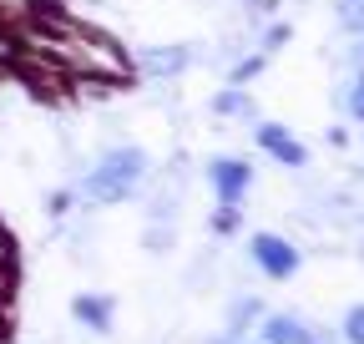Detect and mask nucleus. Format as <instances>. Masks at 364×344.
<instances>
[{
	"instance_id": "f257e3e1",
	"label": "nucleus",
	"mask_w": 364,
	"mask_h": 344,
	"mask_svg": "<svg viewBox=\"0 0 364 344\" xmlns=\"http://www.w3.org/2000/svg\"><path fill=\"white\" fill-rule=\"evenodd\" d=\"M147 152L142 147H112V152H102V162L81 178V188H76V198L81 203H97V208H112V203H127L136 188L147 183Z\"/></svg>"
},
{
	"instance_id": "f03ea898",
	"label": "nucleus",
	"mask_w": 364,
	"mask_h": 344,
	"mask_svg": "<svg viewBox=\"0 0 364 344\" xmlns=\"http://www.w3.org/2000/svg\"><path fill=\"white\" fill-rule=\"evenodd\" d=\"M248 258L258 264V274H263V279H273V284L294 279V274H299V264H304L299 243H294V238H284V233H268V228L248 238Z\"/></svg>"
},
{
	"instance_id": "7ed1b4c3",
	"label": "nucleus",
	"mask_w": 364,
	"mask_h": 344,
	"mask_svg": "<svg viewBox=\"0 0 364 344\" xmlns=\"http://www.w3.org/2000/svg\"><path fill=\"white\" fill-rule=\"evenodd\" d=\"M208 183H213L223 208H238L248 198V188H253V167H248V157H213L208 162Z\"/></svg>"
},
{
	"instance_id": "20e7f679",
	"label": "nucleus",
	"mask_w": 364,
	"mask_h": 344,
	"mask_svg": "<svg viewBox=\"0 0 364 344\" xmlns=\"http://www.w3.org/2000/svg\"><path fill=\"white\" fill-rule=\"evenodd\" d=\"M253 142L279 162V167H309V147L289 132V127H279V122H258L253 127Z\"/></svg>"
},
{
	"instance_id": "39448f33",
	"label": "nucleus",
	"mask_w": 364,
	"mask_h": 344,
	"mask_svg": "<svg viewBox=\"0 0 364 344\" xmlns=\"http://www.w3.org/2000/svg\"><path fill=\"white\" fill-rule=\"evenodd\" d=\"M258 339L263 344H318V334L299 319V314H258Z\"/></svg>"
},
{
	"instance_id": "423d86ee",
	"label": "nucleus",
	"mask_w": 364,
	"mask_h": 344,
	"mask_svg": "<svg viewBox=\"0 0 364 344\" xmlns=\"http://www.w3.org/2000/svg\"><path fill=\"white\" fill-rule=\"evenodd\" d=\"M71 319L91 334H112V319H117V304L107 294H76L71 299Z\"/></svg>"
},
{
	"instance_id": "0eeeda50",
	"label": "nucleus",
	"mask_w": 364,
	"mask_h": 344,
	"mask_svg": "<svg viewBox=\"0 0 364 344\" xmlns=\"http://www.w3.org/2000/svg\"><path fill=\"white\" fill-rule=\"evenodd\" d=\"M188 66V51L182 46H162V51H142V71L147 76H177Z\"/></svg>"
},
{
	"instance_id": "6e6552de",
	"label": "nucleus",
	"mask_w": 364,
	"mask_h": 344,
	"mask_svg": "<svg viewBox=\"0 0 364 344\" xmlns=\"http://www.w3.org/2000/svg\"><path fill=\"white\" fill-rule=\"evenodd\" d=\"M213 112H218V117H253V97L243 92V86H233V81H228L223 92L213 97Z\"/></svg>"
},
{
	"instance_id": "1a4fd4ad",
	"label": "nucleus",
	"mask_w": 364,
	"mask_h": 344,
	"mask_svg": "<svg viewBox=\"0 0 364 344\" xmlns=\"http://www.w3.org/2000/svg\"><path fill=\"white\" fill-rule=\"evenodd\" d=\"M258 314H263V309H258V299H243V304H233V309H228V334L243 339V329H248Z\"/></svg>"
},
{
	"instance_id": "9d476101",
	"label": "nucleus",
	"mask_w": 364,
	"mask_h": 344,
	"mask_svg": "<svg viewBox=\"0 0 364 344\" xmlns=\"http://www.w3.org/2000/svg\"><path fill=\"white\" fill-rule=\"evenodd\" d=\"M334 16H339L344 31L364 36V0H334Z\"/></svg>"
},
{
	"instance_id": "9b49d317",
	"label": "nucleus",
	"mask_w": 364,
	"mask_h": 344,
	"mask_svg": "<svg viewBox=\"0 0 364 344\" xmlns=\"http://www.w3.org/2000/svg\"><path fill=\"white\" fill-rule=\"evenodd\" d=\"M339 339H344V344H364V304H354V309L344 314V324H339Z\"/></svg>"
},
{
	"instance_id": "f8f14e48",
	"label": "nucleus",
	"mask_w": 364,
	"mask_h": 344,
	"mask_svg": "<svg viewBox=\"0 0 364 344\" xmlns=\"http://www.w3.org/2000/svg\"><path fill=\"white\" fill-rule=\"evenodd\" d=\"M258 71H263V56H248V61H238V66H233V76H228V81H233V86H248Z\"/></svg>"
},
{
	"instance_id": "ddd939ff",
	"label": "nucleus",
	"mask_w": 364,
	"mask_h": 344,
	"mask_svg": "<svg viewBox=\"0 0 364 344\" xmlns=\"http://www.w3.org/2000/svg\"><path fill=\"white\" fill-rule=\"evenodd\" d=\"M349 117L364 127V71L354 76V86H349Z\"/></svg>"
},
{
	"instance_id": "4468645a",
	"label": "nucleus",
	"mask_w": 364,
	"mask_h": 344,
	"mask_svg": "<svg viewBox=\"0 0 364 344\" xmlns=\"http://www.w3.org/2000/svg\"><path fill=\"white\" fill-rule=\"evenodd\" d=\"M289 36H294L289 26H268V36H263V56H268V51H284V46H289Z\"/></svg>"
},
{
	"instance_id": "2eb2a0df",
	"label": "nucleus",
	"mask_w": 364,
	"mask_h": 344,
	"mask_svg": "<svg viewBox=\"0 0 364 344\" xmlns=\"http://www.w3.org/2000/svg\"><path fill=\"white\" fill-rule=\"evenodd\" d=\"M213 228H218V233H233V228H238V208H223L218 218H213Z\"/></svg>"
},
{
	"instance_id": "dca6fc26",
	"label": "nucleus",
	"mask_w": 364,
	"mask_h": 344,
	"mask_svg": "<svg viewBox=\"0 0 364 344\" xmlns=\"http://www.w3.org/2000/svg\"><path fill=\"white\" fill-rule=\"evenodd\" d=\"M71 203H76V193H56V198H51V213H56V218H66Z\"/></svg>"
},
{
	"instance_id": "f3484780",
	"label": "nucleus",
	"mask_w": 364,
	"mask_h": 344,
	"mask_svg": "<svg viewBox=\"0 0 364 344\" xmlns=\"http://www.w3.org/2000/svg\"><path fill=\"white\" fill-rule=\"evenodd\" d=\"M11 264H16V253H11V238L0 233V269H11Z\"/></svg>"
},
{
	"instance_id": "a211bd4d",
	"label": "nucleus",
	"mask_w": 364,
	"mask_h": 344,
	"mask_svg": "<svg viewBox=\"0 0 364 344\" xmlns=\"http://www.w3.org/2000/svg\"><path fill=\"white\" fill-rule=\"evenodd\" d=\"M258 344H263V339H258Z\"/></svg>"
}]
</instances>
